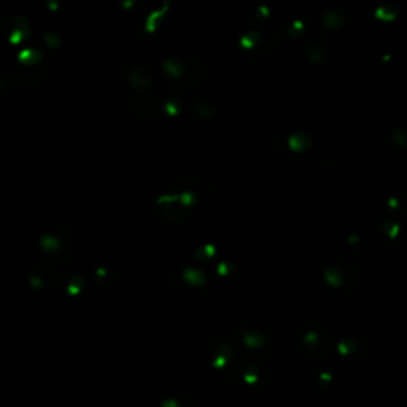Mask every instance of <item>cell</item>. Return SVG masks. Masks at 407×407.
<instances>
[{
	"mask_svg": "<svg viewBox=\"0 0 407 407\" xmlns=\"http://www.w3.org/2000/svg\"><path fill=\"white\" fill-rule=\"evenodd\" d=\"M288 144L293 151H304L312 145V142L309 140V137H305L304 134H294L293 137L290 139Z\"/></svg>",
	"mask_w": 407,
	"mask_h": 407,
	"instance_id": "cell-2",
	"label": "cell"
},
{
	"mask_svg": "<svg viewBox=\"0 0 407 407\" xmlns=\"http://www.w3.org/2000/svg\"><path fill=\"white\" fill-rule=\"evenodd\" d=\"M129 81L135 89H148L153 85V73L146 69V67H137L129 73Z\"/></svg>",
	"mask_w": 407,
	"mask_h": 407,
	"instance_id": "cell-1",
	"label": "cell"
},
{
	"mask_svg": "<svg viewBox=\"0 0 407 407\" xmlns=\"http://www.w3.org/2000/svg\"><path fill=\"white\" fill-rule=\"evenodd\" d=\"M183 277H185V280L191 285H202L205 282V275H204L201 270H196V269H188L183 272Z\"/></svg>",
	"mask_w": 407,
	"mask_h": 407,
	"instance_id": "cell-4",
	"label": "cell"
},
{
	"mask_svg": "<svg viewBox=\"0 0 407 407\" xmlns=\"http://www.w3.org/2000/svg\"><path fill=\"white\" fill-rule=\"evenodd\" d=\"M164 70H166L171 77L178 78V77H181V73H183V70H185V67H183V64L178 62V60L169 59V60H166V62H164Z\"/></svg>",
	"mask_w": 407,
	"mask_h": 407,
	"instance_id": "cell-3",
	"label": "cell"
}]
</instances>
